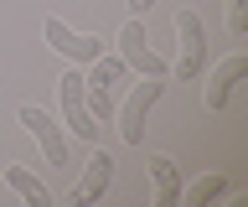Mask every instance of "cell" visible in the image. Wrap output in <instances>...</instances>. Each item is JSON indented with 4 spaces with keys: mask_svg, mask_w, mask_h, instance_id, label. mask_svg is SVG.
Wrapping results in <instances>:
<instances>
[{
    "mask_svg": "<svg viewBox=\"0 0 248 207\" xmlns=\"http://www.w3.org/2000/svg\"><path fill=\"white\" fill-rule=\"evenodd\" d=\"M119 57L129 63V73H140V78H166V73H170L166 57L150 47V36H145L140 21H124V32H119Z\"/></svg>",
    "mask_w": 248,
    "mask_h": 207,
    "instance_id": "obj_4",
    "label": "cell"
},
{
    "mask_svg": "<svg viewBox=\"0 0 248 207\" xmlns=\"http://www.w3.org/2000/svg\"><path fill=\"white\" fill-rule=\"evenodd\" d=\"M150 181H155V207H176L181 202V166L170 156H150Z\"/></svg>",
    "mask_w": 248,
    "mask_h": 207,
    "instance_id": "obj_9",
    "label": "cell"
},
{
    "mask_svg": "<svg viewBox=\"0 0 248 207\" xmlns=\"http://www.w3.org/2000/svg\"><path fill=\"white\" fill-rule=\"evenodd\" d=\"M222 187H228V181H217V176H207L202 187H191V202H197V207H207V202H212V197H217Z\"/></svg>",
    "mask_w": 248,
    "mask_h": 207,
    "instance_id": "obj_12",
    "label": "cell"
},
{
    "mask_svg": "<svg viewBox=\"0 0 248 207\" xmlns=\"http://www.w3.org/2000/svg\"><path fill=\"white\" fill-rule=\"evenodd\" d=\"M160 94H166V78H145V83H135V88H124V114H114L124 145L145 140V119H150V109L160 104Z\"/></svg>",
    "mask_w": 248,
    "mask_h": 207,
    "instance_id": "obj_1",
    "label": "cell"
},
{
    "mask_svg": "<svg viewBox=\"0 0 248 207\" xmlns=\"http://www.w3.org/2000/svg\"><path fill=\"white\" fill-rule=\"evenodd\" d=\"M5 187H11L26 207H52V191H46L42 176H31L26 166H5Z\"/></svg>",
    "mask_w": 248,
    "mask_h": 207,
    "instance_id": "obj_10",
    "label": "cell"
},
{
    "mask_svg": "<svg viewBox=\"0 0 248 207\" xmlns=\"http://www.w3.org/2000/svg\"><path fill=\"white\" fill-rule=\"evenodd\" d=\"M108 181H114V156H108V150H93V160H88V171H83V181L73 187V202H78V207H93V202L108 191Z\"/></svg>",
    "mask_w": 248,
    "mask_h": 207,
    "instance_id": "obj_8",
    "label": "cell"
},
{
    "mask_svg": "<svg viewBox=\"0 0 248 207\" xmlns=\"http://www.w3.org/2000/svg\"><path fill=\"white\" fill-rule=\"evenodd\" d=\"M42 36L62 52V57H67V63H78V67H88L93 57H104V42H98V36L73 32V26H67L62 16H46V21H42Z\"/></svg>",
    "mask_w": 248,
    "mask_h": 207,
    "instance_id": "obj_5",
    "label": "cell"
},
{
    "mask_svg": "<svg viewBox=\"0 0 248 207\" xmlns=\"http://www.w3.org/2000/svg\"><path fill=\"white\" fill-rule=\"evenodd\" d=\"M150 5H155V0H129V11H135V16H145Z\"/></svg>",
    "mask_w": 248,
    "mask_h": 207,
    "instance_id": "obj_13",
    "label": "cell"
},
{
    "mask_svg": "<svg viewBox=\"0 0 248 207\" xmlns=\"http://www.w3.org/2000/svg\"><path fill=\"white\" fill-rule=\"evenodd\" d=\"M21 125H26V135L36 145H42L46 166H67V135L57 129V119L46 109H36V104H21Z\"/></svg>",
    "mask_w": 248,
    "mask_h": 207,
    "instance_id": "obj_6",
    "label": "cell"
},
{
    "mask_svg": "<svg viewBox=\"0 0 248 207\" xmlns=\"http://www.w3.org/2000/svg\"><path fill=\"white\" fill-rule=\"evenodd\" d=\"M243 67H248V57L243 52H232V57H222V63L207 73V88H202V104L207 109H228V98H232V88H238V78H243Z\"/></svg>",
    "mask_w": 248,
    "mask_h": 207,
    "instance_id": "obj_7",
    "label": "cell"
},
{
    "mask_svg": "<svg viewBox=\"0 0 248 207\" xmlns=\"http://www.w3.org/2000/svg\"><path fill=\"white\" fill-rule=\"evenodd\" d=\"M176 32H181V57H176V78L181 83H197L207 73V26H202L197 11H176Z\"/></svg>",
    "mask_w": 248,
    "mask_h": 207,
    "instance_id": "obj_2",
    "label": "cell"
},
{
    "mask_svg": "<svg viewBox=\"0 0 248 207\" xmlns=\"http://www.w3.org/2000/svg\"><path fill=\"white\" fill-rule=\"evenodd\" d=\"M57 94H62V119H67V129H73L83 145H93L98 135H104V125L88 114V98H83V73H78V67L57 78Z\"/></svg>",
    "mask_w": 248,
    "mask_h": 207,
    "instance_id": "obj_3",
    "label": "cell"
},
{
    "mask_svg": "<svg viewBox=\"0 0 248 207\" xmlns=\"http://www.w3.org/2000/svg\"><path fill=\"white\" fill-rule=\"evenodd\" d=\"M228 32L232 36L248 32V0H228Z\"/></svg>",
    "mask_w": 248,
    "mask_h": 207,
    "instance_id": "obj_11",
    "label": "cell"
}]
</instances>
